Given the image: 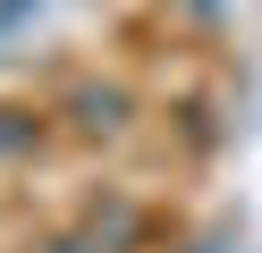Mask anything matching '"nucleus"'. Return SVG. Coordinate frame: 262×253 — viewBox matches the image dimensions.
<instances>
[{"mask_svg": "<svg viewBox=\"0 0 262 253\" xmlns=\"http://www.w3.org/2000/svg\"><path fill=\"white\" fill-rule=\"evenodd\" d=\"M42 144V118L34 110H0V160H17V152Z\"/></svg>", "mask_w": 262, "mask_h": 253, "instance_id": "obj_2", "label": "nucleus"}, {"mask_svg": "<svg viewBox=\"0 0 262 253\" xmlns=\"http://www.w3.org/2000/svg\"><path fill=\"white\" fill-rule=\"evenodd\" d=\"M42 253H110V245H102V236H51Z\"/></svg>", "mask_w": 262, "mask_h": 253, "instance_id": "obj_3", "label": "nucleus"}, {"mask_svg": "<svg viewBox=\"0 0 262 253\" xmlns=\"http://www.w3.org/2000/svg\"><path fill=\"white\" fill-rule=\"evenodd\" d=\"M68 127L76 135H119L127 127V93L119 84H76L68 93Z\"/></svg>", "mask_w": 262, "mask_h": 253, "instance_id": "obj_1", "label": "nucleus"}, {"mask_svg": "<svg viewBox=\"0 0 262 253\" xmlns=\"http://www.w3.org/2000/svg\"><path fill=\"white\" fill-rule=\"evenodd\" d=\"M34 9H42V0H0V34H9V26H26Z\"/></svg>", "mask_w": 262, "mask_h": 253, "instance_id": "obj_4", "label": "nucleus"}]
</instances>
